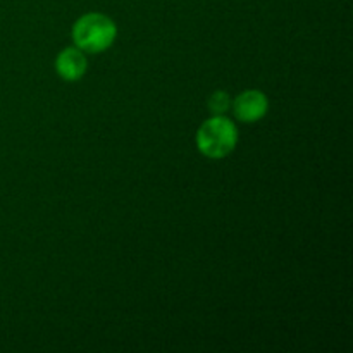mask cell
Masks as SVG:
<instances>
[{"label": "cell", "mask_w": 353, "mask_h": 353, "mask_svg": "<svg viewBox=\"0 0 353 353\" xmlns=\"http://www.w3.org/2000/svg\"><path fill=\"white\" fill-rule=\"evenodd\" d=\"M117 28L109 16L100 12H90L79 17L72 26L74 45L88 54H100L114 43Z\"/></svg>", "instance_id": "obj_1"}, {"label": "cell", "mask_w": 353, "mask_h": 353, "mask_svg": "<svg viewBox=\"0 0 353 353\" xmlns=\"http://www.w3.org/2000/svg\"><path fill=\"white\" fill-rule=\"evenodd\" d=\"M236 143L238 130L228 117H210L196 131V147L209 159L226 157L234 150Z\"/></svg>", "instance_id": "obj_2"}, {"label": "cell", "mask_w": 353, "mask_h": 353, "mask_svg": "<svg viewBox=\"0 0 353 353\" xmlns=\"http://www.w3.org/2000/svg\"><path fill=\"white\" fill-rule=\"evenodd\" d=\"M236 119L241 123H257L268 114L269 100L259 90H247L231 102Z\"/></svg>", "instance_id": "obj_3"}, {"label": "cell", "mask_w": 353, "mask_h": 353, "mask_svg": "<svg viewBox=\"0 0 353 353\" xmlns=\"http://www.w3.org/2000/svg\"><path fill=\"white\" fill-rule=\"evenodd\" d=\"M55 71L65 81H78L86 72V57L78 47L64 48L55 59Z\"/></svg>", "instance_id": "obj_4"}, {"label": "cell", "mask_w": 353, "mask_h": 353, "mask_svg": "<svg viewBox=\"0 0 353 353\" xmlns=\"http://www.w3.org/2000/svg\"><path fill=\"white\" fill-rule=\"evenodd\" d=\"M209 110L214 114V116H221V114L226 112L231 107V99L226 92L219 90V92H214L209 99Z\"/></svg>", "instance_id": "obj_5"}]
</instances>
